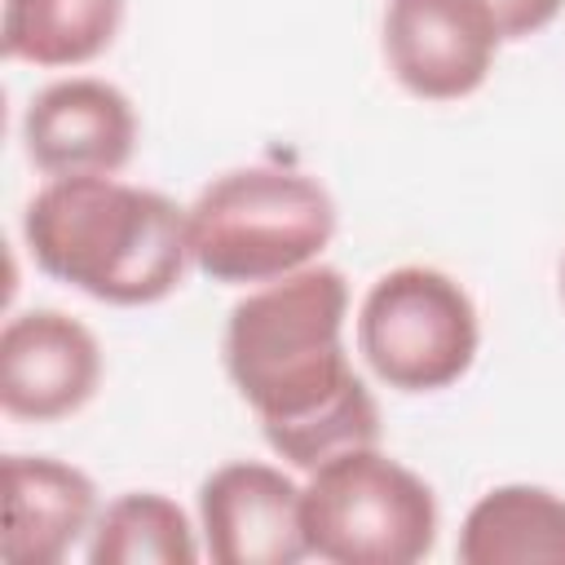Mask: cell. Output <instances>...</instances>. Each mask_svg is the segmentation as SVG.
<instances>
[{
    "instance_id": "6da1fadb",
    "label": "cell",
    "mask_w": 565,
    "mask_h": 565,
    "mask_svg": "<svg viewBox=\"0 0 565 565\" xmlns=\"http://www.w3.org/2000/svg\"><path fill=\"white\" fill-rule=\"evenodd\" d=\"M344 274L313 260L247 291L225 322V371L269 450L300 472L380 446V406L344 353Z\"/></svg>"
},
{
    "instance_id": "7a4b0ae2",
    "label": "cell",
    "mask_w": 565,
    "mask_h": 565,
    "mask_svg": "<svg viewBox=\"0 0 565 565\" xmlns=\"http://www.w3.org/2000/svg\"><path fill=\"white\" fill-rule=\"evenodd\" d=\"M22 238L49 278L124 309L159 305L194 265L185 207L115 177L44 181L22 212Z\"/></svg>"
},
{
    "instance_id": "3957f363",
    "label": "cell",
    "mask_w": 565,
    "mask_h": 565,
    "mask_svg": "<svg viewBox=\"0 0 565 565\" xmlns=\"http://www.w3.org/2000/svg\"><path fill=\"white\" fill-rule=\"evenodd\" d=\"M190 260L203 278L252 287L287 278L335 238L327 185L287 163H247L221 172L185 207Z\"/></svg>"
},
{
    "instance_id": "277c9868",
    "label": "cell",
    "mask_w": 565,
    "mask_h": 565,
    "mask_svg": "<svg viewBox=\"0 0 565 565\" xmlns=\"http://www.w3.org/2000/svg\"><path fill=\"white\" fill-rule=\"evenodd\" d=\"M309 556L331 565H415L437 543V494L380 446L318 463L300 494Z\"/></svg>"
},
{
    "instance_id": "5b68a950",
    "label": "cell",
    "mask_w": 565,
    "mask_h": 565,
    "mask_svg": "<svg viewBox=\"0 0 565 565\" xmlns=\"http://www.w3.org/2000/svg\"><path fill=\"white\" fill-rule=\"evenodd\" d=\"M477 305L433 265H397L371 282L358 309V349L380 384L397 393H441L477 362Z\"/></svg>"
},
{
    "instance_id": "8992f818",
    "label": "cell",
    "mask_w": 565,
    "mask_h": 565,
    "mask_svg": "<svg viewBox=\"0 0 565 565\" xmlns=\"http://www.w3.org/2000/svg\"><path fill=\"white\" fill-rule=\"evenodd\" d=\"M503 31L486 0H388L384 62L419 102L472 97L494 66Z\"/></svg>"
},
{
    "instance_id": "52a82bcc",
    "label": "cell",
    "mask_w": 565,
    "mask_h": 565,
    "mask_svg": "<svg viewBox=\"0 0 565 565\" xmlns=\"http://www.w3.org/2000/svg\"><path fill=\"white\" fill-rule=\"evenodd\" d=\"M305 486L282 468L260 459H234L203 477L199 486V530L203 552L216 565H296L309 556Z\"/></svg>"
},
{
    "instance_id": "ba28073f",
    "label": "cell",
    "mask_w": 565,
    "mask_h": 565,
    "mask_svg": "<svg viewBox=\"0 0 565 565\" xmlns=\"http://www.w3.org/2000/svg\"><path fill=\"white\" fill-rule=\"evenodd\" d=\"M102 384L97 335L62 309L13 313L0 331V406L26 424H53L88 406Z\"/></svg>"
},
{
    "instance_id": "9c48e42d",
    "label": "cell",
    "mask_w": 565,
    "mask_h": 565,
    "mask_svg": "<svg viewBox=\"0 0 565 565\" xmlns=\"http://www.w3.org/2000/svg\"><path fill=\"white\" fill-rule=\"evenodd\" d=\"M22 146L49 181L115 177L137 150V110L110 79L71 75L26 102Z\"/></svg>"
},
{
    "instance_id": "30bf717a",
    "label": "cell",
    "mask_w": 565,
    "mask_h": 565,
    "mask_svg": "<svg viewBox=\"0 0 565 565\" xmlns=\"http://www.w3.org/2000/svg\"><path fill=\"white\" fill-rule=\"evenodd\" d=\"M97 521V486L53 455H4V539L9 565H57Z\"/></svg>"
},
{
    "instance_id": "8fae6325",
    "label": "cell",
    "mask_w": 565,
    "mask_h": 565,
    "mask_svg": "<svg viewBox=\"0 0 565 565\" xmlns=\"http://www.w3.org/2000/svg\"><path fill=\"white\" fill-rule=\"evenodd\" d=\"M463 565H565V499L547 486H494L459 525Z\"/></svg>"
},
{
    "instance_id": "7c38bea8",
    "label": "cell",
    "mask_w": 565,
    "mask_h": 565,
    "mask_svg": "<svg viewBox=\"0 0 565 565\" xmlns=\"http://www.w3.org/2000/svg\"><path fill=\"white\" fill-rule=\"evenodd\" d=\"M124 26V0H4L0 49L26 66H84Z\"/></svg>"
},
{
    "instance_id": "4fadbf2b",
    "label": "cell",
    "mask_w": 565,
    "mask_h": 565,
    "mask_svg": "<svg viewBox=\"0 0 565 565\" xmlns=\"http://www.w3.org/2000/svg\"><path fill=\"white\" fill-rule=\"evenodd\" d=\"M203 547L177 499L159 490H128L110 499L88 539L93 565H190Z\"/></svg>"
},
{
    "instance_id": "5bb4252c",
    "label": "cell",
    "mask_w": 565,
    "mask_h": 565,
    "mask_svg": "<svg viewBox=\"0 0 565 565\" xmlns=\"http://www.w3.org/2000/svg\"><path fill=\"white\" fill-rule=\"evenodd\" d=\"M503 40H530L543 26H552L565 9V0H486Z\"/></svg>"
},
{
    "instance_id": "9a60e30c",
    "label": "cell",
    "mask_w": 565,
    "mask_h": 565,
    "mask_svg": "<svg viewBox=\"0 0 565 565\" xmlns=\"http://www.w3.org/2000/svg\"><path fill=\"white\" fill-rule=\"evenodd\" d=\"M561 291H565V265H561Z\"/></svg>"
}]
</instances>
